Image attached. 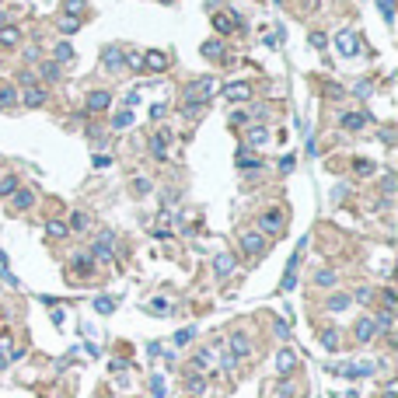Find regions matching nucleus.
Here are the masks:
<instances>
[{
	"label": "nucleus",
	"mask_w": 398,
	"mask_h": 398,
	"mask_svg": "<svg viewBox=\"0 0 398 398\" xmlns=\"http://www.w3.org/2000/svg\"><path fill=\"white\" fill-rule=\"evenodd\" d=\"M112 245H116V238H112V231H105L95 245H91V259H101V262H112Z\"/></svg>",
	"instance_id": "f257e3e1"
},
{
	"label": "nucleus",
	"mask_w": 398,
	"mask_h": 398,
	"mask_svg": "<svg viewBox=\"0 0 398 398\" xmlns=\"http://www.w3.org/2000/svg\"><path fill=\"white\" fill-rule=\"evenodd\" d=\"M21 105H25V108H39V105H46V91L35 87V84H25V91H21Z\"/></svg>",
	"instance_id": "f03ea898"
},
{
	"label": "nucleus",
	"mask_w": 398,
	"mask_h": 398,
	"mask_svg": "<svg viewBox=\"0 0 398 398\" xmlns=\"http://www.w3.org/2000/svg\"><path fill=\"white\" fill-rule=\"evenodd\" d=\"M336 49L342 53V56H357V53H360L357 35H353V32H339V35H336Z\"/></svg>",
	"instance_id": "7ed1b4c3"
},
{
	"label": "nucleus",
	"mask_w": 398,
	"mask_h": 398,
	"mask_svg": "<svg viewBox=\"0 0 398 398\" xmlns=\"http://www.w3.org/2000/svg\"><path fill=\"white\" fill-rule=\"evenodd\" d=\"M241 248H245V255H262L266 252V238L255 234V231H248V234H241Z\"/></svg>",
	"instance_id": "20e7f679"
},
{
	"label": "nucleus",
	"mask_w": 398,
	"mask_h": 398,
	"mask_svg": "<svg viewBox=\"0 0 398 398\" xmlns=\"http://www.w3.org/2000/svg\"><path fill=\"white\" fill-rule=\"evenodd\" d=\"M259 227L266 231V234H279V231H283V213H279V210L262 213V217H259Z\"/></svg>",
	"instance_id": "39448f33"
},
{
	"label": "nucleus",
	"mask_w": 398,
	"mask_h": 398,
	"mask_svg": "<svg viewBox=\"0 0 398 398\" xmlns=\"http://www.w3.org/2000/svg\"><path fill=\"white\" fill-rule=\"evenodd\" d=\"M168 140H175L168 129H158V133L150 137V154H154L158 161H168V150H164V143H168Z\"/></svg>",
	"instance_id": "423d86ee"
},
{
	"label": "nucleus",
	"mask_w": 398,
	"mask_h": 398,
	"mask_svg": "<svg viewBox=\"0 0 398 398\" xmlns=\"http://www.w3.org/2000/svg\"><path fill=\"white\" fill-rule=\"evenodd\" d=\"M224 98H227V101L252 98V84H248V80H241V84H227V87H224Z\"/></svg>",
	"instance_id": "0eeeda50"
},
{
	"label": "nucleus",
	"mask_w": 398,
	"mask_h": 398,
	"mask_svg": "<svg viewBox=\"0 0 398 398\" xmlns=\"http://www.w3.org/2000/svg\"><path fill=\"white\" fill-rule=\"evenodd\" d=\"M234 266H238V262H234V255H231V252H220L217 259H213V273L224 279V276H231V273H234Z\"/></svg>",
	"instance_id": "6e6552de"
},
{
	"label": "nucleus",
	"mask_w": 398,
	"mask_h": 398,
	"mask_svg": "<svg viewBox=\"0 0 398 398\" xmlns=\"http://www.w3.org/2000/svg\"><path fill=\"white\" fill-rule=\"evenodd\" d=\"M210 95H213V77H199L196 84H192V87H189V98H210Z\"/></svg>",
	"instance_id": "1a4fd4ad"
},
{
	"label": "nucleus",
	"mask_w": 398,
	"mask_h": 398,
	"mask_svg": "<svg viewBox=\"0 0 398 398\" xmlns=\"http://www.w3.org/2000/svg\"><path fill=\"white\" fill-rule=\"evenodd\" d=\"M248 353H252L248 336H245V332H234V336H231V357H248Z\"/></svg>",
	"instance_id": "9d476101"
},
{
	"label": "nucleus",
	"mask_w": 398,
	"mask_h": 398,
	"mask_svg": "<svg viewBox=\"0 0 398 398\" xmlns=\"http://www.w3.org/2000/svg\"><path fill=\"white\" fill-rule=\"evenodd\" d=\"M108 105H112V95H108V91H91V95H87V108H91V112H105Z\"/></svg>",
	"instance_id": "9b49d317"
},
{
	"label": "nucleus",
	"mask_w": 398,
	"mask_h": 398,
	"mask_svg": "<svg viewBox=\"0 0 398 398\" xmlns=\"http://www.w3.org/2000/svg\"><path fill=\"white\" fill-rule=\"evenodd\" d=\"M266 140H269V129H266V126H252V129L245 133V147H262Z\"/></svg>",
	"instance_id": "f8f14e48"
},
{
	"label": "nucleus",
	"mask_w": 398,
	"mask_h": 398,
	"mask_svg": "<svg viewBox=\"0 0 398 398\" xmlns=\"http://www.w3.org/2000/svg\"><path fill=\"white\" fill-rule=\"evenodd\" d=\"M143 67H147V70H168V56H164V53H161V49H154V53H147V56H143Z\"/></svg>",
	"instance_id": "ddd939ff"
},
{
	"label": "nucleus",
	"mask_w": 398,
	"mask_h": 398,
	"mask_svg": "<svg viewBox=\"0 0 398 398\" xmlns=\"http://www.w3.org/2000/svg\"><path fill=\"white\" fill-rule=\"evenodd\" d=\"M378 336V321L374 318H360L357 321V339L360 342H367V339H374Z\"/></svg>",
	"instance_id": "4468645a"
},
{
	"label": "nucleus",
	"mask_w": 398,
	"mask_h": 398,
	"mask_svg": "<svg viewBox=\"0 0 398 398\" xmlns=\"http://www.w3.org/2000/svg\"><path fill=\"white\" fill-rule=\"evenodd\" d=\"M234 25H241L238 14H213V28H217V32H224V35H227Z\"/></svg>",
	"instance_id": "2eb2a0df"
},
{
	"label": "nucleus",
	"mask_w": 398,
	"mask_h": 398,
	"mask_svg": "<svg viewBox=\"0 0 398 398\" xmlns=\"http://www.w3.org/2000/svg\"><path fill=\"white\" fill-rule=\"evenodd\" d=\"M101 63H105V70H119V67H122V53L116 49V46H108V49H105V56H101Z\"/></svg>",
	"instance_id": "dca6fc26"
},
{
	"label": "nucleus",
	"mask_w": 398,
	"mask_h": 398,
	"mask_svg": "<svg viewBox=\"0 0 398 398\" xmlns=\"http://www.w3.org/2000/svg\"><path fill=\"white\" fill-rule=\"evenodd\" d=\"M32 203H35V192H32V189H18V192H14V203H11V206H14V210H28Z\"/></svg>",
	"instance_id": "f3484780"
},
{
	"label": "nucleus",
	"mask_w": 398,
	"mask_h": 398,
	"mask_svg": "<svg viewBox=\"0 0 398 398\" xmlns=\"http://www.w3.org/2000/svg\"><path fill=\"white\" fill-rule=\"evenodd\" d=\"M203 56L220 60V56H224V42H220V39H206V42H203Z\"/></svg>",
	"instance_id": "a211bd4d"
},
{
	"label": "nucleus",
	"mask_w": 398,
	"mask_h": 398,
	"mask_svg": "<svg viewBox=\"0 0 398 398\" xmlns=\"http://www.w3.org/2000/svg\"><path fill=\"white\" fill-rule=\"evenodd\" d=\"M53 56H56V63H74V46H70V42H60V46H56V49H53Z\"/></svg>",
	"instance_id": "6ab92c4d"
},
{
	"label": "nucleus",
	"mask_w": 398,
	"mask_h": 398,
	"mask_svg": "<svg viewBox=\"0 0 398 398\" xmlns=\"http://www.w3.org/2000/svg\"><path fill=\"white\" fill-rule=\"evenodd\" d=\"M276 367L283 370V374H286V370H294V367H297V357H294L290 349H279V357H276Z\"/></svg>",
	"instance_id": "aec40b11"
},
{
	"label": "nucleus",
	"mask_w": 398,
	"mask_h": 398,
	"mask_svg": "<svg viewBox=\"0 0 398 398\" xmlns=\"http://www.w3.org/2000/svg\"><path fill=\"white\" fill-rule=\"evenodd\" d=\"M255 164H259V158L252 154V147H241V150H238V168L248 171V168H255Z\"/></svg>",
	"instance_id": "412c9836"
},
{
	"label": "nucleus",
	"mask_w": 398,
	"mask_h": 398,
	"mask_svg": "<svg viewBox=\"0 0 398 398\" xmlns=\"http://www.w3.org/2000/svg\"><path fill=\"white\" fill-rule=\"evenodd\" d=\"M363 122H367V112H346V116H342V126H346V129H360Z\"/></svg>",
	"instance_id": "4be33fe9"
},
{
	"label": "nucleus",
	"mask_w": 398,
	"mask_h": 398,
	"mask_svg": "<svg viewBox=\"0 0 398 398\" xmlns=\"http://www.w3.org/2000/svg\"><path fill=\"white\" fill-rule=\"evenodd\" d=\"M0 42H4V46H18V42H21V32L14 28V25H7V28H0Z\"/></svg>",
	"instance_id": "5701e85b"
},
{
	"label": "nucleus",
	"mask_w": 398,
	"mask_h": 398,
	"mask_svg": "<svg viewBox=\"0 0 398 398\" xmlns=\"http://www.w3.org/2000/svg\"><path fill=\"white\" fill-rule=\"evenodd\" d=\"M91 266H95L91 255H77V259H74V273H77V276H87V273H91Z\"/></svg>",
	"instance_id": "b1692460"
},
{
	"label": "nucleus",
	"mask_w": 398,
	"mask_h": 398,
	"mask_svg": "<svg viewBox=\"0 0 398 398\" xmlns=\"http://www.w3.org/2000/svg\"><path fill=\"white\" fill-rule=\"evenodd\" d=\"M84 7H87V0H67V4H63V14L80 18V14H84Z\"/></svg>",
	"instance_id": "393cba45"
},
{
	"label": "nucleus",
	"mask_w": 398,
	"mask_h": 398,
	"mask_svg": "<svg viewBox=\"0 0 398 398\" xmlns=\"http://www.w3.org/2000/svg\"><path fill=\"white\" fill-rule=\"evenodd\" d=\"M56 28H60L63 35H74V32H77V28H80V21H77V18H70V14H63V18H60V25H56Z\"/></svg>",
	"instance_id": "a878e982"
},
{
	"label": "nucleus",
	"mask_w": 398,
	"mask_h": 398,
	"mask_svg": "<svg viewBox=\"0 0 398 398\" xmlns=\"http://www.w3.org/2000/svg\"><path fill=\"white\" fill-rule=\"evenodd\" d=\"M349 304H353V297H349V294H336V297L328 300V311H346Z\"/></svg>",
	"instance_id": "bb28decb"
},
{
	"label": "nucleus",
	"mask_w": 398,
	"mask_h": 398,
	"mask_svg": "<svg viewBox=\"0 0 398 398\" xmlns=\"http://www.w3.org/2000/svg\"><path fill=\"white\" fill-rule=\"evenodd\" d=\"M14 101H18V91H14V87H0V108H4V112H7Z\"/></svg>",
	"instance_id": "cd10ccee"
},
{
	"label": "nucleus",
	"mask_w": 398,
	"mask_h": 398,
	"mask_svg": "<svg viewBox=\"0 0 398 398\" xmlns=\"http://www.w3.org/2000/svg\"><path fill=\"white\" fill-rule=\"evenodd\" d=\"M210 363H213V353H210V349H199L196 360H192V367H196V370H206Z\"/></svg>",
	"instance_id": "c85d7f7f"
},
{
	"label": "nucleus",
	"mask_w": 398,
	"mask_h": 398,
	"mask_svg": "<svg viewBox=\"0 0 398 398\" xmlns=\"http://www.w3.org/2000/svg\"><path fill=\"white\" fill-rule=\"evenodd\" d=\"M321 346H325V349H339V336H336V328H325V336H321Z\"/></svg>",
	"instance_id": "c756f323"
},
{
	"label": "nucleus",
	"mask_w": 398,
	"mask_h": 398,
	"mask_svg": "<svg viewBox=\"0 0 398 398\" xmlns=\"http://www.w3.org/2000/svg\"><path fill=\"white\" fill-rule=\"evenodd\" d=\"M315 283H318V286H336V273H332V269H321L318 276H315Z\"/></svg>",
	"instance_id": "7c9ffc66"
},
{
	"label": "nucleus",
	"mask_w": 398,
	"mask_h": 398,
	"mask_svg": "<svg viewBox=\"0 0 398 398\" xmlns=\"http://www.w3.org/2000/svg\"><path fill=\"white\" fill-rule=\"evenodd\" d=\"M42 77L46 80H60V63H42Z\"/></svg>",
	"instance_id": "2f4dec72"
},
{
	"label": "nucleus",
	"mask_w": 398,
	"mask_h": 398,
	"mask_svg": "<svg viewBox=\"0 0 398 398\" xmlns=\"http://www.w3.org/2000/svg\"><path fill=\"white\" fill-rule=\"evenodd\" d=\"M67 231H70V227H67L63 220H49V234H53V238H67Z\"/></svg>",
	"instance_id": "473e14b6"
},
{
	"label": "nucleus",
	"mask_w": 398,
	"mask_h": 398,
	"mask_svg": "<svg viewBox=\"0 0 398 398\" xmlns=\"http://www.w3.org/2000/svg\"><path fill=\"white\" fill-rule=\"evenodd\" d=\"M203 108H206V101H199V98H189V101H185V116H199Z\"/></svg>",
	"instance_id": "72a5a7b5"
},
{
	"label": "nucleus",
	"mask_w": 398,
	"mask_h": 398,
	"mask_svg": "<svg viewBox=\"0 0 398 398\" xmlns=\"http://www.w3.org/2000/svg\"><path fill=\"white\" fill-rule=\"evenodd\" d=\"M67 227H74V231H87V213H74Z\"/></svg>",
	"instance_id": "f704fd0d"
},
{
	"label": "nucleus",
	"mask_w": 398,
	"mask_h": 398,
	"mask_svg": "<svg viewBox=\"0 0 398 398\" xmlns=\"http://www.w3.org/2000/svg\"><path fill=\"white\" fill-rule=\"evenodd\" d=\"M147 311H150V315H168V300H150V304H147Z\"/></svg>",
	"instance_id": "c9c22d12"
},
{
	"label": "nucleus",
	"mask_w": 398,
	"mask_h": 398,
	"mask_svg": "<svg viewBox=\"0 0 398 398\" xmlns=\"http://www.w3.org/2000/svg\"><path fill=\"white\" fill-rule=\"evenodd\" d=\"M189 391H192V395H203V391H206V381L192 374V378H189Z\"/></svg>",
	"instance_id": "e433bc0d"
},
{
	"label": "nucleus",
	"mask_w": 398,
	"mask_h": 398,
	"mask_svg": "<svg viewBox=\"0 0 398 398\" xmlns=\"http://www.w3.org/2000/svg\"><path fill=\"white\" fill-rule=\"evenodd\" d=\"M129 122H133V112H119V116L112 119V126H116V129H126Z\"/></svg>",
	"instance_id": "4c0bfd02"
},
{
	"label": "nucleus",
	"mask_w": 398,
	"mask_h": 398,
	"mask_svg": "<svg viewBox=\"0 0 398 398\" xmlns=\"http://www.w3.org/2000/svg\"><path fill=\"white\" fill-rule=\"evenodd\" d=\"M374 171H378L374 161H357V175H374Z\"/></svg>",
	"instance_id": "58836bf2"
},
{
	"label": "nucleus",
	"mask_w": 398,
	"mask_h": 398,
	"mask_svg": "<svg viewBox=\"0 0 398 398\" xmlns=\"http://www.w3.org/2000/svg\"><path fill=\"white\" fill-rule=\"evenodd\" d=\"M95 307H98L101 315H108V311L116 307V300H112V297H98V300H95Z\"/></svg>",
	"instance_id": "ea45409f"
},
{
	"label": "nucleus",
	"mask_w": 398,
	"mask_h": 398,
	"mask_svg": "<svg viewBox=\"0 0 398 398\" xmlns=\"http://www.w3.org/2000/svg\"><path fill=\"white\" fill-rule=\"evenodd\" d=\"M133 192H137V196H147V192H150V182L147 179H133Z\"/></svg>",
	"instance_id": "a19ab883"
},
{
	"label": "nucleus",
	"mask_w": 398,
	"mask_h": 398,
	"mask_svg": "<svg viewBox=\"0 0 398 398\" xmlns=\"http://www.w3.org/2000/svg\"><path fill=\"white\" fill-rule=\"evenodd\" d=\"M122 63H129L133 70H143V56H140V53H129V56H122Z\"/></svg>",
	"instance_id": "79ce46f5"
},
{
	"label": "nucleus",
	"mask_w": 398,
	"mask_h": 398,
	"mask_svg": "<svg viewBox=\"0 0 398 398\" xmlns=\"http://www.w3.org/2000/svg\"><path fill=\"white\" fill-rule=\"evenodd\" d=\"M14 189H18V179H4L0 182V196H11Z\"/></svg>",
	"instance_id": "37998d69"
},
{
	"label": "nucleus",
	"mask_w": 398,
	"mask_h": 398,
	"mask_svg": "<svg viewBox=\"0 0 398 398\" xmlns=\"http://www.w3.org/2000/svg\"><path fill=\"white\" fill-rule=\"evenodd\" d=\"M192 336H196L192 328H182L179 336H175V346H185V342H192Z\"/></svg>",
	"instance_id": "c03bdc74"
},
{
	"label": "nucleus",
	"mask_w": 398,
	"mask_h": 398,
	"mask_svg": "<svg viewBox=\"0 0 398 398\" xmlns=\"http://www.w3.org/2000/svg\"><path fill=\"white\" fill-rule=\"evenodd\" d=\"M150 395H154V398H164V381H161V378L150 381Z\"/></svg>",
	"instance_id": "a18cd8bd"
},
{
	"label": "nucleus",
	"mask_w": 398,
	"mask_h": 398,
	"mask_svg": "<svg viewBox=\"0 0 398 398\" xmlns=\"http://www.w3.org/2000/svg\"><path fill=\"white\" fill-rule=\"evenodd\" d=\"M279 171H283V175L294 171V154H283V158H279Z\"/></svg>",
	"instance_id": "49530a36"
},
{
	"label": "nucleus",
	"mask_w": 398,
	"mask_h": 398,
	"mask_svg": "<svg viewBox=\"0 0 398 398\" xmlns=\"http://www.w3.org/2000/svg\"><path fill=\"white\" fill-rule=\"evenodd\" d=\"M311 46H315V49H325V46H328V39H325L321 32H311Z\"/></svg>",
	"instance_id": "de8ad7c7"
},
{
	"label": "nucleus",
	"mask_w": 398,
	"mask_h": 398,
	"mask_svg": "<svg viewBox=\"0 0 398 398\" xmlns=\"http://www.w3.org/2000/svg\"><path fill=\"white\" fill-rule=\"evenodd\" d=\"M381 11H384V21H395V11H391V0H381Z\"/></svg>",
	"instance_id": "09e8293b"
},
{
	"label": "nucleus",
	"mask_w": 398,
	"mask_h": 398,
	"mask_svg": "<svg viewBox=\"0 0 398 398\" xmlns=\"http://www.w3.org/2000/svg\"><path fill=\"white\" fill-rule=\"evenodd\" d=\"M7 349H11V336H0V357H7Z\"/></svg>",
	"instance_id": "8fccbe9b"
},
{
	"label": "nucleus",
	"mask_w": 398,
	"mask_h": 398,
	"mask_svg": "<svg viewBox=\"0 0 398 398\" xmlns=\"http://www.w3.org/2000/svg\"><path fill=\"white\" fill-rule=\"evenodd\" d=\"M245 122H248L245 119V112H234V116H231V126H245Z\"/></svg>",
	"instance_id": "3c124183"
},
{
	"label": "nucleus",
	"mask_w": 398,
	"mask_h": 398,
	"mask_svg": "<svg viewBox=\"0 0 398 398\" xmlns=\"http://www.w3.org/2000/svg\"><path fill=\"white\" fill-rule=\"evenodd\" d=\"M357 300H360V304H367V300H370V290H367V286H363V290H357Z\"/></svg>",
	"instance_id": "603ef678"
},
{
	"label": "nucleus",
	"mask_w": 398,
	"mask_h": 398,
	"mask_svg": "<svg viewBox=\"0 0 398 398\" xmlns=\"http://www.w3.org/2000/svg\"><path fill=\"white\" fill-rule=\"evenodd\" d=\"M108 164H112V161L105 158V154H98V158H95V168H108Z\"/></svg>",
	"instance_id": "864d4df0"
},
{
	"label": "nucleus",
	"mask_w": 398,
	"mask_h": 398,
	"mask_svg": "<svg viewBox=\"0 0 398 398\" xmlns=\"http://www.w3.org/2000/svg\"><path fill=\"white\" fill-rule=\"evenodd\" d=\"M4 367H7V360H4V357H0V370H4Z\"/></svg>",
	"instance_id": "5fc2aeb1"
},
{
	"label": "nucleus",
	"mask_w": 398,
	"mask_h": 398,
	"mask_svg": "<svg viewBox=\"0 0 398 398\" xmlns=\"http://www.w3.org/2000/svg\"><path fill=\"white\" fill-rule=\"evenodd\" d=\"M161 4H171V0H161Z\"/></svg>",
	"instance_id": "6e6d98bb"
}]
</instances>
